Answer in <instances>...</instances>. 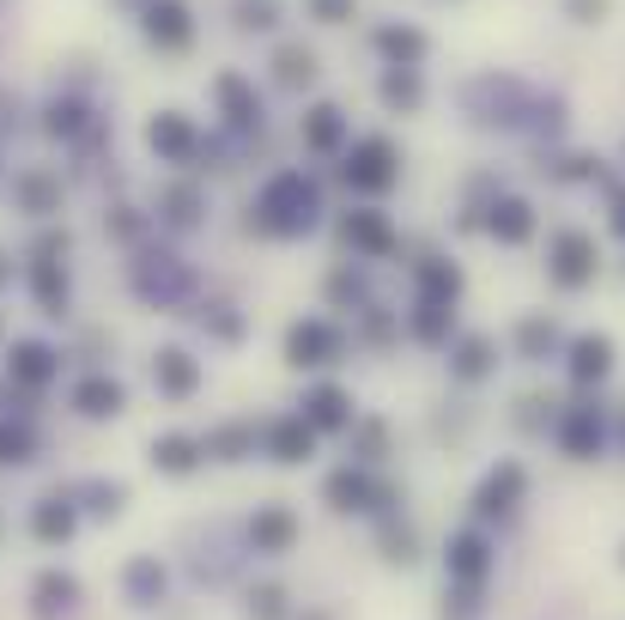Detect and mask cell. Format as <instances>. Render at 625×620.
Segmentation results:
<instances>
[{"label": "cell", "mask_w": 625, "mask_h": 620, "mask_svg": "<svg viewBox=\"0 0 625 620\" xmlns=\"http://www.w3.org/2000/svg\"><path fill=\"white\" fill-rule=\"evenodd\" d=\"M450 572H456V578H480V572H486V548H480V541H474V536H462L456 541V554H450Z\"/></svg>", "instance_id": "4"}, {"label": "cell", "mask_w": 625, "mask_h": 620, "mask_svg": "<svg viewBox=\"0 0 625 620\" xmlns=\"http://www.w3.org/2000/svg\"><path fill=\"white\" fill-rule=\"evenodd\" d=\"M37 596H43V608H67L73 602V578H43Z\"/></svg>", "instance_id": "8"}, {"label": "cell", "mask_w": 625, "mask_h": 620, "mask_svg": "<svg viewBox=\"0 0 625 620\" xmlns=\"http://www.w3.org/2000/svg\"><path fill=\"white\" fill-rule=\"evenodd\" d=\"M274 450H280V462H298L304 450H310V432H304V426H280V432H274Z\"/></svg>", "instance_id": "7"}, {"label": "cell", "mask_w": 625, "mask_h": 620, "mask_svg": "<svg viewBox=\"0 0 625 620\" xmlns=\"http://www.w3.org/2000/svg\"><path fill=\"white\" fill-rule=\"evenodd\" d=\"M37 536H67V511H43L37 517Z\"/></svg>", "instance_id": "11"}, {"label": "cell", "mask_w": 625, "mask_h": 620, "mask_svg": "<svg viewBox=\"0 0 625 620\" xmlns=\"http://www.w3.org/2000/svg\"><path fill=\"white\" fill-rule=\"evenodd\" d=\"M589 262H595V244L589 238H559V280H589Z\"/></svg>", "instance_id": "1"}, {"label": "cell", "mask_w": 625, "mask_h": 620, "mask_svg": "<svg viewBox=\"0 0 625 620\" xmlns=\"http://www.w3.org/2000/svg\"><path fill=\"white\" fill-rule=\"evenodd\" d=\"M255 541H261V548H274V554H280V548H292V517L286 511H261L255 517Z\"/></svg>", "instance_id": "3"}, {"label": "cell", "mask_w": 625, "mask_h": 620, "mask_svg": "<svg viewBox=\"0 0 625 620\" xmlns=\"http://www.w3.org/2000/svg\"><path fill=\"white\" fill-rule=\"evenodd\" d=\"M516 493H522V475H516V469H504V475H492V481H486V493H480V511H486V517L510 511V499H516Z\"/></svg>", "instance_id": "2"}, {"label": "cell", "mask_w": 625, "mask_h": 620, "mask_svg": "<svg viewBox=\"0 0 625 620\" xmlns=\"http://www.w3.org/2000/svg\"><path fill=\"white\" fill-rule=\"evenodd\" d=\"M255 615L274 620V615H280V590H261V596H255Z\"/></svg>", "instance_id": "12"}, {"label": "cell", "mask_w": 625, "mask_h": 620, "mask_svg": "<svg viewBox=\"0 0 625 620\" xmlns=\"http://www.w3.org/2000/svg\"><path fill=\"white\" fill-rule=\"evenodd\" d=\"M316 420H322V426H340V420H346V402H340L334 390H322V396H316Z\"/></svg>", "instance_id": "9"}, {"label": "cell", "mask_w": 625, "mask_h": 620, "mask_svg": "<svg viewBox=\"0 0 625 620\" xmlns=\"http://www.w3.org/2000/svg\"><path fill=\"white\" fill-rule=\"evenodd\" d=\"M498 232H504V238H522V232H529V207H516V201H510L504 207V219H492Z\"/></svg>", "instance_id": "10"}, {"label": "cell", "mask_w": 625, "mask_h": 620, "mask_svg": "<svg viewBox=\"0 0 625 620\" xmlns=\"http://www.w3.org/2000/svg\"><path fill=\"white\" fill-rule=\"evenodd\" d=\"M328 499H334L340 511H365V505H359V499H365V481H359V475H334V481H328Z\"/></svg>", "instance_id": "6"}, {"label": "cell", "mask_w": 625, "mask_h": 620, "mask_svg": "<svg viewBox=\"0 0 625 620\" xmlns=\"http://www.w3.org/2000/svg\"><path fill=\"white\" fill-rule=\"evenodd\" d=\"M613 359V347L601 341V335H589V341H577V377H601Z\"/></svg>", "instance_id": "5"}]
</instances>
